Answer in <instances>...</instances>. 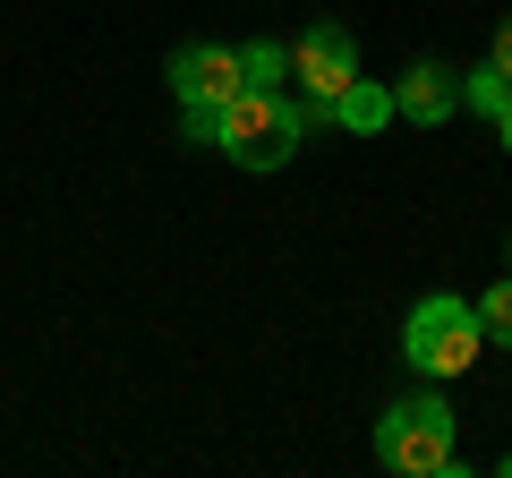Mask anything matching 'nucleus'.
Instances as JSON below:
<instances>
[{
	"label": "nucleus",
	"instance_id": "nucleus-9",
	"mask_svg": "<svg viewBox=\"0 0 512 478\" xmlns=\"http://www.w3.org/2000/svg\"><path fill=\"white\" fill-rule=\"evenodd\" d=\"M239 69H248V86H282L291 77V43H239Z\"/></svg>",
	"mask_w": 512,
	"mask_h": 478
},
{
	"label": "nucleus",
	"instance_id": "nucleus-4",
	"mask_svg": "<svg viewBox=\"0 0 512 478\" xmlns=\"http://www.w3.org/2000/svg\"><path fill=\"white\" fill-rule=\"evenodd\" d=\"M291 77H299V94H308V103H316V111L333 120V103H342V86L359 77V43H350V26L316 18L308 35L291 43Z\"/></svg>",
	"mask_w": 512,
	"mask_h": 478
},
{
	"label": "nucleus",
	"instance_id": "nucleus-6",
	"mask_svg": "<svg viewBox=\"0 0 512 478\" xmlns=\"http://www.w3.org/2000/svg\"><path fill=\"white\" fill-rule=\"evenodd\" d=\"M393 111H402L410 129H444L461 111V69L453 60H410V69L393 77Z\"/></svg>",
	"mask_w": 512,
	"mask_h": 478
},
{
	"label": "nucleus",
	"instance_id": "nucleus-5",
	"mask_svg": "<svg viewBox=\"0 0 512 478\" xmlns=\"http://www.w3.org/2000/svg\"><path fill=\"white\" fill-rule=\"evenodd\" d=\"M171 94H180V103H205V111H222L231 94H248L239 43H180V52H171Z\"/></svg>",
	"mask_w": 512,
	"mask_h": 478
},
{
	"label": "nucleus",
	"instance_id": "nucleus-12",
	"mask_svg": "<svg viewBox=\"0 0 512 478\" xmlns=\"http://www.w3.org/2000/svg\"><path fill=\"white\" fill-rule=\"evenodd\" d=\"M495 137H504V154H512V103H504V111H495Z\"/></svg>",
	"mask_w": 512,
	"mask_h": 478
},
{
	"label": "nucleus",
	"instance_id": "nucleus-10",
	"mask_svg": "<svg viewBox=\"0 0 512 478\" xmlns=\"http://www.w3.org/2000/svg\"><path fill=\"white\" fill-rule=\"evenodd\" d=\"M470 308H478V325H487V342H512V282H487Z\"/></svg>",
	"mask_w": 512,
	"mask_h": 478
},
{
	"label": "nucleus",
	"instance_id": "nucleus-7",
	"mask_svg": "<svg viewBox=\"0 0 512 478\" xmlns=\"http://www.w3.org/2000/svg\"><path fill=\"white\" fill-rule=\"evenodd\" d=\"M384 120H393V86H376V77H350V86H342V103H333V129L376 137Z\"/></svg>",
	"mask_w": 512,
	"mask_h": 478
},
{
	"label": "nucleus",
	"instance_id": "nucleus-13",
	"mask_svg": "<svg viewBox=\"0 0 512 478\" xmlns=\"http://www.w3.org/2000/svg\"><path fill=\"white\" fill-rule=\"evenodd\" d=\"M504 478H512V453H504Z\"/></svg>",
	"mask_w": 512,
	"mask_h": 478
},
{
	"label": "nucleus",
	"instance_id": "nucleus-3",
	"mask_svg": "<svg viewBox=\"0 0 512 478\" xmlns=\"http://www.w3.org/2000/svg\"><path fill=\"white\" fill-rule=\"evenodd\" d=\"M478 350H487V325H478V308H470V299H453V291H427L419 308H410V325H402V359L427 376V385L461 376Z\"/></svg>",
	"mask_w": 512,
	"mask_h": 478
},
{
	"label": "nucleus",
	"instance_id": "nucleus-11",
	"mask_svg": "<svg viewBox=\"0 0 512 478\" xmlns=\"http://www.w3.org/2000/svg\"><path fill=\"white\" fill-rule=\"evenodd\" d=\"M487 60H495V69H504V77H512V18L495 26V43H487Z\"/></svg>",
	"mask_w": 512,
	"mask_h": 478
},
{
	"label": "nucleus",
	"instance_id": "nucleus-2",
	"mask_svg": "<svg viewBox=\"0 0 512 478\" xmlns=\"http://www.w3.org/2000/svg\"><path fill=\"white\" fill-rule=\"evenodd\" d=\"M376 461H384V470H402V478H453L461 470V419H453V402H444L436 385H427L419 402H393L376 419Z\"/></svg>",
	"mask_w": 512,
	"mask_h": 478
},
{
	"label": "nucleus",
	"instance_id": "nucleus-1",
	"mask_svg": "<svg viewBox=\"0 0 512 478\" xmlns=\"http://www.w3.org/2000/svg\"><path fill=\"white\" fill-rule=\"evenodd\" d=\"M316 129H333V120L308 103V94L291 103L282 86H248V94H231V103H222V137H214V146L231 154L239 171H282Z\"/></svg>",
	"mask_w": 512,
	"mask_h": 478
},
{
	"label": "nucleus",
	"instance_id": "nucleus-8",
	"mask_svg": "<svg viewBox=\"0 0 512 478\" xmlns=\"http://www.w3.org/2000/svg\"><path fill=\"white\" fill-rule=\"evenodd\" d=\"M461 103H470V111H487V120H495V111L512 103V77L495 69V60H478V69H461Z\"/></svg>",
	"mask_w": 512,
	"mask_h": 478
}]
</instances>
